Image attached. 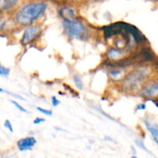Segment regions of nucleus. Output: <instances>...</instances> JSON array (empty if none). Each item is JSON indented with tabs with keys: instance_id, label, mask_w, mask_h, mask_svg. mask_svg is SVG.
Segmentation results:
<instances>
[{
	"instance_id": "obj_1",
	"label": "nucleus",
	"mask_w": 158,
	"mask_h": 158,
	"mask_svg": "<svg viewBox=\"0 0 158 158\" xmlns=\"http://www.w3.org/2000/svg\"><path fill=\"white\" fill-rule=\"evenodd\" d=\"M47 3L44 1H32L23 5L15 15V22L22 26H28L40 19L46 12Z\"/></svg>"
},
{
	"instance_id": "obj_2",
	"label": "nucleus",
	"mask_w": 158,
	"mask_h": 158,
	"mask_svg": "<svg viewBox=\"0 0 158 158\" xmlns=\"http://www.w3.org/2000/svg\"><path fill=\"white\" fill-rule=\"evenodd\" d=\"M151 71L149 67L143 66L135 69L127 74L121 81V88L124 92L133 93L140 91L143 85L148 81Z\"/></svg>"
},
{
	"instance_id": "obj_3",
	"label": "nucleus",
	"mask_w": 158,
	"mask_h": 158,
	"mask_svg": "<svg viewBox=\"0 0 158 158\" xmlns=\"http://www.w3.org/2000/svg\"><path fill=\"white\" fill-rule=\"evenodd\" d=\"M62 26L66 33L72 38L82 40L86 35V27L78 20H63Z\"/></svg>"
},
{
	"instance_id": "obj_4",
	"label": "nucleus",
	"mask_w": 158,
	"mask_h": 158,
	"mask_svg": "<svg viewBox=\"0 0 158 158\" xmlns=\"http://www.w3.org/2000/svg\"><path fill=\"white\" fill-rule=\"evenodd\" d=\"M141 97L148 100L158 98V80L148 81L139 91Z\"/></svg>"
},
{
	"instance_id": "obj_5",
	"label": "nucleus",
	"mask_w": 158,
	"mask_h": 158,
	"mask_svg": "<svg viewBox=\"0 0 158 158\" xmlns=\"http://www.w3.org/2000/svg\"><path fill=\"white\" fill-rule=\"evenodd\" d=\"M42 32L41 26L39 25H30L26 26L23 32V37H22L21 43L23 45H27L32 43L37 37L40 35Z\"/></svg>"
},
{
	"instance_id": "obj_6",
	"label": "nucleus",
	"mask_w": 158,
	"mask_h": 158,
	"mask_svg": "<svg viewBox=\"0 0 158 158\" xmlns=\"http://www.w3.org/2000/svg\"><path fill=\"white\" fill-rule=\"evenodd\" d=\"M36 139L34 137H27L17 141V147L20 151H32V148L36 144Z\"/></svg>"
},
{
	"instance_id": "obj_7",
	"label": "nucleus",
	"mask_w": 158,
	"mask_h": 158,
	"mask_svg": "<svg viewBox=\"0 0 158 158\" xmlns=\"http://www.w3.org/2000/svg\"><path fill=\"white\" fill-rule=\"evenodd\" d=\"M123 56H124L123 51L117 47L110 48L106 52V56L111 61H120Z\"/></svg>"
},
{
	"instance_id": "obj_8",
	"label": "nucleus",
	"mask_w": 158,
	"mask_h": 158,
	"mask_svg": "<svg viewBox=\"0 0 158 158\" xmlns=\"http://www.w3.org/2000/svg\"><path fill=\"white\" fill-rule=\"evenodd\" d=\"M147 130L152 136V138H158V124L151 119L147 118L143 120Z\"/></svg>"
},
{
	"instance_id": "obj_9",
	"label": "nucleus",
	"mask_w": 158,
	"mask_h": 158,
	"mask_svg": "<svg viewBox=\"0 0 158 158\" xmlns=\"http://www.w3.org/2000/svg\"><path fill=\"white\" fill-rule=\"evenodd\" d=\"M109 75L110 77V78L113 80H115V81H122V80L124 79L125 76V72L122 67H115L113 69H111L109 72Z\"/></svg>"
},
{
	"instance_id": "obj_10",
	"label": "nucleus",
	"mask_w": 158,
	"mask_h": 158,
	"mask_svg": "<svg viewBox=\"0 0 158 158\" xmlns=\"http://www.w3.org/2000/svg\"><path fill=\"white\" fill-rule=\"evenodd\" d=\"M60 15L63 20H73L75 19L76 13L75 10L71 7H63L60 9Z\"/></svg>"
},
{
	"instance_id": "obj_11",
	"label": "nucleus",
	"mask_w": 158,
	"mask_h": 158,
	"mask_svg": "<svg viewBox=\"0 0 158 158\" xmlns=\"http://www.w3.org/2000/svg\"><path fill=\"white\" fill-rule=\"evenodd\" d=\"M21 0H1L2 11H9L18 5Z\"/></svg>"
},
{
	"instance_id": "obj_12",
	"label": "nucleus",
	"mask_w": 158,
	"mask_h": 158,
	"mask_svg": "<svg viewBox=\"0 0 158 158\" xmlns=\"http://www.w3.org/2000/svg\"><path fill=\"white\" fill-rule=\"evenodd\" d=\"M73 82L75 83L76 86L79 89L82 90L83 89V80H82L81 77H80L79 75H75L73 77Z\"/></svg>"
},
{
	"instance_id": "obj_13",
	"label": "nucleus",
	"mask_w": 158,
	"mask_h": 158,
	"mask_svg": "<svg viewBox=\"0 0 158 158\" xmlns=\"http://www.w3.org/2000/svg\"><path fill=\"white\" fill-rule=\"evenodd\" d=\"M10 73V69L9 68H6L5 66H0V75L2 77H8Z\"/></svg>"
},
{
	"instance_id": "obj_14",
	"label": "nucleus",
	"mask_w": 158,
	"mask_h": 158,
	"mask_svg": "<svg viewBox=\"0 0 158 158\" xmlns=\"http://www.w3.org/2000/svg\"><path fill=\"white\" fill-rule=\"evenodd\" d=\"M134 142H135L136 145H137V146L139 148L142 149V150H143V151H146V152L150 153V151H148V148H147L146 147H145L144 143H143V142L142 141V140H134Z\"/></svg>"
},
{
	"instance_id": "obj_15",
	"label": "nucleus",
	"mask_w": 158,
	"mask_h": 158,
	"mask_svg": "<svg viewBox=\"0 0 158 158\" xmlns=\"http://www.w3.org/2000/svg\"><path fill=\"white\" fill-rule=\"evenodd\" d=\"M36 110L38 111H40V113H42V114H44V115H46V116H52V111L50 110L43 109V108L40 107V106H37Z\"/></svg>"
},
{
	"instance_id": "obj_16",
	"label": "nucleus",
	"mask_w": 158,
	"mask_h": 158,
	"mask_svg": "<svg viewBox=\"0 0 158 158\" xmlns=\"http://www.w3.org/2000/svg\"><path fill=\"white\" fill-rule=\"evenodd\" d=\"M11 103H12V104H13L14 106H15V107H16L17 109L21 111V112H23V113H28V111L26 110L25 109V108L23 107V106H21V105H20L19 103H18L16 101H15V100H11Z\"/></svg>"
},
{
	"instance_id": "obj_17",
	"label": "nucleus",
	"mask_w": 158,
	"mask_h": 158,
	"mask_svg": "<svg viewBox=\"0 0 158 158\" xmlns=\"http://www.w3.org/2000/svg\"><path fill=\"white\" fill-rule=\"evenodd\" d=\"M4 126H5V127L7 128V129L9 130L11 133H13V127H12V123H11V122L9 121V120H6V121H5Z\"/></svg>"
},
{
	"instance_id": "obj_18",
	"label": "nucleus",
	"mask_w": 158,
	"mask_h": 158,
	"mask_svg": "<svg viewBox=\"0 0 158 158\" xmlns=\"http://www.w3.org/2000/svg\"><path fill=\"white\" fill-rule=\"evenodd\" d=\"M51 101H52V106H57L58 105H60V100H59L56 97H52V98H51Z\"/></svg>"
},
{
	"instance_id": "obj_19",
	"label": "nucleus",
	"mask_w": 158,
	"mask_h": 158,
	"mask_svg": "<svg viewBox=\"0 0 158 158\" xmlns=\"http://www.w3.org/2000/svg\"><path fill=\"white\" fill-rule=\"evenodd\" d=\"M145 109H146V104H145V103H139V104L137 105L135 108L136 111L144 110Z\"/></svg>"
},
{
	"instance_id": "obj_20",
	"label": "nucleus",
	"mask_w": 158,
	"mask_h": 158,
	"mask_svg": "<svg viewBox=\"0 0 158 158\" xmlns=\"http://www.w3.org/2000/svg\"><path fill=\"white\" fill-rule=\"evenodd\" d=\"M44 121H46V120H45L44 118H41V117H37V118H35V120H33V123H34V124H40V123H43Z\"/></svg>"
},
{
	"instance_id": "obj_21",
	"label": "nucleus",
	"mask_w": 158,
	"mask_h": 158,
	"mask_svg": "<svg viewBox=\"0 0 158 158\" xmlns=\"http://www.w3.org/2000/svg\"><path fill=\"white\" fill-rule=\"evenodd\" d=\"M131 149H132L133 154H137V151H135V149H134V147H131Z\"/></svg>"
},
{
	"instance_id": "obj_22",
	"label": "nucleus",
	"mask_w": 158,
	"mask_h": 158,
	"mask_svg": "<svg viewBox=\"0 0 158 158\" xmlns=\"http://www.w3.org/2000/svg\"><path fill=\"white\" fill-rule=\"evenodd\" d=\"M153 140H154V141L158 145V138H153Z\"/></svg>"
},
{
	"instance_id": "obj_23",
	"label": "nucleus",
	"mask_w": 158,
	"mask_h": 158,
	"mask_svg": "<svg viewBox=\"0 0 158 158\" xmlns=\"http://www.w3.org/2000/svg\"><path fill=\"white\" fill-rule=\"evenodd\" d=\"M131 158H139V157H137V156H132V157Z\"/></svg>"
}]
</instances>
